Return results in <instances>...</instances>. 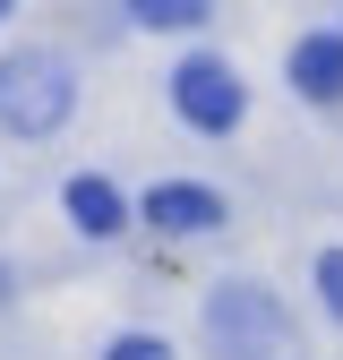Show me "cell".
<instances>
[{"mask_svg": "<svg viewBox=\"0 0 343 360\" xmlns=\"http://www.w3.org/2000/svg\"><path fill=\"white\" fill-rule=\"evenodd\" d=\"M60 112H69V86H60V60L26 52V60H9V69H0V120H9V129H52Z\"/></svg>", "mask_w": 343, "mask_h": 360, "instance_id": "cell-1", "label": "cell"}, {"mask_svg": "<svg viewBox=\"0 0 343 360\" xmlns=\"http://www.w3.org/2000/svg\"><path fill=\"white\" fill-rule=\"evenodd\" d=\"M172 103H181V120H198V129H232L240 120V77L224 60H189L181 77H172Z\"/></svg>", "mask_w": 343, "mask_h": 360, "instance_id": "cell-2", "label": "cell"}, {"mask_svg": "<svg viewBox=\"0 0 343 360\" xmlns=\"http://www.w3.org/2000/svg\"><path fill=\"white\" fill-rule=\"evenodd\" d=\"M146 223H163V232H214V223H224V198L198 189V180H163L146 198Z\"/></svg>", "mask_w": 343, "mask_h": 360, "instance_id": "cell-3", "label": "cell"}, {"mask_svg": "<svg viewBox=\"0 0 343 360\" xmlns=\"http://www.w3.org/2000/svg\"><path fill=\"white\" fill-rule=\"evenodd\" d=\"M292 86L318 103H343V34H309L292 43Z\"/></svg>", "mask_w": 343, "mask_h": 360, "instance_id": "cell-4", "label": "cell"}, {"mask_svg": "<svg viewBox=\"0 0 343 360\" xmlns=\"http://www.w3.org/2000/svg\"><path fill=\"white\" fill-rule=\"evenodd\" d=\"M69 214H77V232H95V240H112L120 223H129L120 189H112V180H95V172H86V180H69Z\"/></svg>", "mask_w": 343, "mask_h": 360, "instance_id": "cell-5", "label": "cell"}, {"mask_svg": "<svg viewBox=\"0 0 343 360\" xmlns=\"http://www.w3.org/2000/svg\"><path fill=\"white\" fill-rule=\"evenodd\" d=\"M129 18H146V26H198V18H206V0H138Z\"/></svg>", "mask_w": 343, "mask_h": 360, "instance_id": "cell-6", "label": "cell"}, {"mask_svg": "<svg viewBox=\"0 0 343 360\" xmlns=\"http://www.w3.org/2000/svg\"><path fill=\"white\" fill-rule=\"evenodd\" d=\"M318 292H326V309L343 318V249H326V257H318Z\"/></svg>", "mask_w": 343, "mask_h": 360, "instance_id": "cell-7", "label": "cell"}, {"mask_svg": "<svg viewBox=\"0 0 343 360\" xmlns=\"http://www.w3.org/2000/svg\"><path fill=\"white\" fill-rule=\"evenodd\" d=\"M112 360H172V352H163L155 335H120V343H112Z\"/></svg>", "mask_w": 343, "mask_h": 360, "instance_id": "cell-8", "label": "cell"}]
</instances>
